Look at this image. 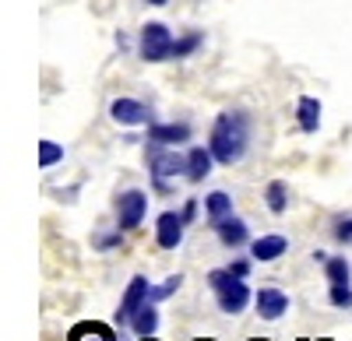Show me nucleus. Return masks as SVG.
Masks as SVG:
<instances>
[{"label":"nucleus","mask_w":352,"mask_h":341,"mask_svg":"<svg viewBox=\"0 0 352 341\" xmlns=\"http://www.w3.org/2000/svg\"><path fill=\"white\" fill-rule=\"evenodd\" d=\"M247 141H250V120L243 109H226L219 113V120L212 124L208 148L219 165H232L247 155Z\"/></svg>","instance_id":"f257e3e1"},{"label":"nucleus","mask_w":352,"mask_h":341,"mask_svg":"<svg viewBox=\"0 0 352 341\" xmlns=\"http://www.w3.org/2000/svg\"><path fill=\"white\" fill-rule=\"evenodd\" d=\"M208 285H212V292L219 296V309H222V314L236 317V314H243V309H247L250 289H247V281L236 278L229 268H215V271L208 274Z\"/></svg>","instance_id":"f03ea898"},{"label":"nucleus","mask_w":352,"mask_h":341,"mask_svg":"<svg viewBox=\"0 0 352 341\" xmlns=\"http://www.w3.org/2000/svg\"><path fill=\"white\" fill-rule=\"evenodd\" d=\"M148 169H152V180L159 193H169V180L176 176H187V155H180L169 145H148Z\"/></svg>","instance_id":"7ed1b4c3"},{"label":"nucleus","mask_w":352,"mask_h":341,"mask_svg":"<svg viewBox=\"0 0 352 341\" xmlns=\"http://www.w3.org/2000/svg\"><path fill=\"white\" fill-rule=\"evenodd\" d=\"M173 36H169V28L162 21H148L141 28V43H138V53H141V60H148V64H162L173 56Z\"/></svg>","instance_id":"20e7f679"},{"label":"nucleus","mask_w":352,"mask_h":341,"mask_svg":"<svg viewBox=\"0 0 352 341\" xmlns=\"http://www.w3.org/2000/svg\"><path fill=\"white\" fill-rule=\"evenodd\" d=\"M144 211H148V193L144 190H127L116 197V229H138V225L144 222Z\"/></svg>","instance_id":"39448f33"},{"label":"nucleus","mask_w":352,"mask_h":341,"mask_svg":"<svg viewBox=\"0 0 352 341\" xmlns=\"http://www.w3.org/2000/svg\"><path fill=\"white\" fill-rule=\"evenodd\" d=\"M148 292H152L148 278L134 274V278H131V285H127V292H124V299H120V309H116V324H120V327H131L134 314H138L144 303H148Z\"/></svg>","instance_id":"423d86ee"},{"label":"nucleus","mask_w":352,"mask_h":341,"mask_svg":"<svg viewBox=\"0 0 352 341\" xmlns=\"http://www.w3.org/2000/svg\"><path fill=\"white\" fill-rule=\"evenodd\" d=\"M109 117L120 127H141V124H152V109L144 102H138V99H113Z\"/></svg>","instance_id":"0eeeda50"},{"label":"nucleus","mask_w":352,"mask_h":341,"mask_svg":"<svg viewBox=\"0 0 352 341\" xmlns=\"http://www.w3.org/2000/svg\"><path fill=\"white\" fill-rule=\"evenodd\" d=\"M155 243L162 250H176L184 243V218L176 215V211H162L155 218Z\"/></svg>","instance_id":"6e6552de"},{"label":"nucleus","mask_w":352,"mask_h":341,"mask_svg":"<svg viewBox=\"0 0 352 341\" xmlns=\"http://www.w3.org/2000/svg\"><path fill=\"white\" fill-rule=\"evenodd\" d=\"M212 229L219 233V239L229 246V250H240L247 239H250V225L243 222V218H236V215H226L222 222H215Z\"/></svg>","instance_id":"1a4fd4ad"},{"label":"nucleus","mask_w":352,"mask_h":341,"mask_svg":"<svg viewBox=\"0 0 352 341\" xmlns=\"http://www.w3.org/2000/svg\"><path fill=\"white\" fill-rule=\"evenodd\" d=\"M254 303H257L261 320H278V317H285V309H289V296L282 289H261L254 296Z\"/></svg>","instance_id":"9d476101"},{"label":"nucleus","mask_w":352,"mask_h":341,"mask_svg":"<svg viewBox=\"0 0 352 341\" xmlns=\"http://www.w3.org/2000/svg\"><path fill=\"white\" fill-rule=\"evenodd\" d=\"M148 141H155V145H184V141H190V127L187 124H148Z\"/></svg>","instance_id":"9b49d317"},{"label":"nucleus","mask_w":352,"mask_h":341,"mask_svg":"<svg viewBox=\"0 0 352 341\" xmlns=\"http://www.w3.org/2000/svg\"><path fill=\"white\" fill-rule=\"evenodd\" d=\"M212 165H215L212 148H190L187 152V180L190 183H204V176L212 173Z\"/></svg>","instance_id":"f8f14e48"},{"label":"nucleus","mask_w":352,"mask_h":341,"mask_svg":"<svg viewBox=\"0 0 352 341\" xmlns=\"http://www.w3.org/2000/svg\"><path fill=\"white\" fill-rule=\"evenodd\" d=\"M285 250H289L285 236H261V239H254V246H250V257L261 261V264H268V261H278Z\"/></svg>","instance_id":"ddd939ff"},{"label":"nucleus","mask_w":352,"mask_h":341,"mask_svg":"<svg viewBox=\"0 0 352 341\" xmlns=\"http://www.w3.org/2000/svg\"><path fill=\"white\" fill-rule=\"evenodd\" d=\"M67 341H116V331L99 324V320H81V324L71 327Z\"/></svg>","instance_id":"4468645a"},{"label":"nucleus","mask_w":352,"mask_h":341,"mask_svg":"<svg viewBox=\"0 0 352 341\" xmlns=\"http://www.w3.org/2000/svg\"><path fill=\"white\" fill-rule=\"evenodd\" d=\"M296 120H300L303 134H317V127H320V102L314 95H303L296 102Z\"/></svg>","instance_id":"2eb2a0df"},{"label":"nucleus","mask_w":352,"mask_h":341,"mask_svg":"<svg viewBox=\"0 0 352 341\" xmlns=\"http://www.w3.org/2000/svg\"><path fill=\"white\" fill-rule=\"evenodd\" d=\"M159 303H144L138 314H134V320H131V331L138 334V338H152L155 331H159V309H155Z\"/></svg>","instance_id":"dca6fc26"},{"label":"nucleus","mask_w":352,"mask_h":341,"mask_svg":"<svg viewBox=\"0 0 352 341\" xmlns=\"http://www.w3.org/2000/svg\"><path fill=\"white\" fill-rule=\"evenodd\" d=\"M204 211H208V222H222L226 215H232V197L226 190H212L208 197H204Z\"/></svg>","instance_id":"f3484780"},{"label":"nucleus","mask_w":352,"mask_h":341,"mask_svg":"<svg viewBox=\"0 0 352 341\" xmlns=\"http://www.w3.org/2000/svg\"><path fill=\"white\" fill-rule=\"evenodd\" d=\"M264 204H268L272 215H282L289 208V187H285V180H272L268 183V190H264Z\"/></svg>","instance_id":"a211bd4d"},{"label":"nucleus","mask_w":352,"mask_h":341,"mask_svg":"<svg viewBox=\"0 0 352 341\" xmlns=\"http://www.w3.org/2000/svg\"><path fill=\"white\" fill-rule=\"evenodd\" d=\"M324 274H328L331 285H349L352 268H349V261H345V257H328V261H324Z\"/></svg>","instance_id":"6ab92c4d"},{"label":"nucleus","mask_w":352,"mask_h":341,"mask_svg":"<svg viewBox=\"0 0 352 341\" xmlns=\"http://www.w3.org/2000/svg\"><path fill=\"white\" fill-rule=\"evenodd\" d=\"M180 285H184V274H169V278L162 281V285H155V289L148 292V303H162V299H169Z\"/></svg>","instance_id":"aec40b11"},{"label":"nucleus","mask_w":352,"mask_h":341,"mask_svg":"<svg viewBox=\"0 0 352 341\" xmlns=\"http://www.w3.org/2000/svg\"><path fill=\"white\" fill-rule=\"evenodd\" d=\"M64 158V148L56 141H39V169H50Z\"/></svg>","instance_id":"412c9836"},{"label":"nucleus","mask_w":352,"mask_h":341,"mask_svg":"<svg viewBox=\"0 0 352 341\" xmlns=\"http://www.w3.org/2000/svg\"><path fill=\"white\" fill-rule=\"evenodd\" d=\"M201 39H204L201 32H190V36H184V39H176V43H173V56H190V53L201 46Z\"/></svg>","instance_id":"4be33fe9"},{"label":"nucleus","mask_w":352,"mask_h":341,"mask_svg":"<svg viewBox=\"0 0 352 341\" xmlns=\"http://www.w3.org/2000/svg\"><path fill=\"white\" fill-rule=\"evenodd\" d=\"M328 299L335 309H352V285H331Z\"/></svg>","instance_id":"5701e85b"},{"label":"nucleus","mask_w":352,"mask_h":341,"mask_svg":"<svg viewBox=\"0 0 352 341\" xmlns=\"http://www.w3.org/2000/svg\"><path fill=\"white\" fill-rule=\"evenodd\" d=\"M96 250H113V246H124V229H116V233H99L92 239Z\"/></svg>","instance_id":"b1692460"},{"label":"nucleus","mask_w":352,"mask_h":341,"mask_svg":"<svg viewBox=\"0 0 352 341\" xmlns=\"http://www.w3.org/2000/svg\"><path fill=\"white\" fill-rule=\"evenodd\" d=\"M335 239H338V243H352V215L335 222Z\"/></svg>","instance_id":"393cba45"},{"label":"nucleus","mask_w":352,"mask_h":341,"mask_svg":"<svg viewBox=\"0 0 352 341\" xmlns=\"http://www.w3.org/2000/svg\"><path fill=\"white\" fill-rule=\"evenodd\" d=\"M180 218H184V225H190V222L197 218V201H187V204L180 208Z\"/></svg>","instance_id":"a878e982"},{"label":"nucleus","mask_w":352,"mask_h":341,"mask_svg":"<svg viewBox=\"0 0 352 341\" xmlns=\"http://www.w3.org/2000/svg\"><path fill=\"white\" fill-rule=\"evenodd\" d=\"M229 271L236 274V278H247V274H250V261H232V264H229Z\"/></svg>","instance_id":"bb28decb"},{"label":"nucleus","mask_w":352,"mask_h":341,"mask_svg":"<svg viewBox=\"0 0 352 341\" xmlns=\"http://www.w3.org/2000/svg\"><path fill=\"white\" fill-rule=\"evenodd\" d=\"M138 341H159V338H155V334H152V338H138Z\"/></svg>","instance_id":"cd10ccee"},{"label":"nucleus","mask_w":352,"mask_h":341,"mask_svg":"<svg viewBox=\"0 0 352 341\" xmlns=\"http://www.w3.org/2000/svg\"><path fill=\"white\" fill-rule=\"evenodd\" d=\"M148 4H166V0H148Z\"/></svg>","instance_id":"c85d7f7f"},{"label":"nucleus","mask_w":352,"mask_h":341,"mask_svg":"<svg viewBox=\"0 0 352 341\" xmlns=\"http://www.w3.org/2000/svg\"><path fill=\"white\" fill-rule=\"evenodd\" d=\"M197 341H215V338H197Z\"/></svg>","instance_id":"c756f323"},{"label":"nucleus","mask_w":352,"mask_h":341,"mask_svg":"<svg viewBox=\"0 0 352 341\" xmlns=\"http://www.w3.org/2000/svg\"><path fill=\"white\" fill-rule=\"evenodd\" d=\"M254 341H261V338H254Z\"/></svg>","instance_id":"7c9ffc66"}]
</instances>
